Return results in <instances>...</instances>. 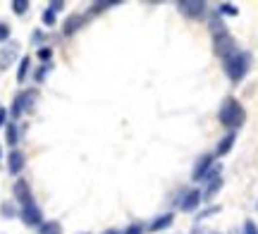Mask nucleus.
I'll use <instances>...</instances> for the list:
<instances>
[{
  "label": "nucleus",
  "mask_w": 258,
  "mask_h": 234,
  "mask_svg": "<svg viewBox=\"0 0 258 234\" xmlns=\"http://www.w3.org/2000/svg\"><path fill=\"white\" fill-rule=\"evenodd\" d=\"M22 220H24V225H29V227H41L43 225V215H41V208L36 203H29L22 208Z\"/></svg>",
  "instance_id": "obj_5"
},
{
  "label": "nucleus",
  "mask_w": 258,
  "mask_h": 234,
  "mask_svg": "<svg viewBox=\"0 0 258 234\" xmlns=\"http://www.w3.org/2000/svg\"><path fill=\"white\" fill-rule=\"evenodd\" d=\"M22 167H24V153L15 148V150L7 155V170H10V175H19Z\"/></svg>",
  "instance_id": "obj_10"
},
{
  "label": "nucleus",
  "mask_w": 258,
  "mask_h": 234,
  "mask_svg": "<svg viewBox=\"0 0 258 234\" xmlns=\"http://www.w3.org/2000/svg\"><path fill=\"white\" fill-rule=\"evenodd\" d=\"M43 24H46V27H53V24H55V12L46 10V12H43Z\"/></svg>",
  "instance_id": "obj_23"
},
{
  "label": "nucleus",
  "mask_w": 258,
  "mask_h": 234,
  "mask_svg": "<svg viewBox=\"0 0 258 234\" xmlns=\"http://www.w3.org/2000/svg\"><path fill=\"white\" fill-rule=\"evenodd\" d=\"M201 199H203V194H201L199 189H191V191H187L184 199L179 201V208H182L184 213H194L201 205Z\"/></svg>",
  "instance_id": "obj_8"
},
{
  "label": "nucleus",
  "mask_w": 258,
  "mask_h": 234,
  "mask_svg": "<svg viewBox=\"0 0 258 234\" xmlns=\"http://www.w3.org/2000/svg\"><path fill=\"white\" fill-rule=\"evenodd\" d=\"M62 7H65V2H60V0H55V2H51V5H48V10H51V12H57V10H62Z\"/></svg>",
  "instance_id": "obj_27"
},
{
  "label": "nucleus",
  "mask_w": 258,
  "mask_h": 234,
  "mask_svg": "<svg viewBox=\"0 0 258 234\" xmlns=\"http://www.w3.org/2000/svg\"><path fill=\"white\" fill-rule=\"evenodd\" d=\"M115 2H93V5H91V10H88V12H91V15H101V12H103V10H110V7H113Z\"/></svg>",
  "instance_id": "obj_19"
},
{
  "label": "nucleus",
  "mask_w": 258,
  "mask_h": 234,
  "mask_svg": "<svg viewBox=\"0 0 258 234\" xmlns=\"http://www.w3.org/2000/svg\"><path fill=\"white\" fill-rule=\"evenodd\" d=\"M15 199L22 203V208L29 203H34V199H31V189H29V184L24 179H17L15 182Z\"/></svg>",
  "instance_id": "obj_9"
},
{
  "label": "nucleus",
  "mask_w": 258,
  "mask_h": 234,
  "mask_svg": "<svg viewBox=\"0 0 258 234\" xmlns=\"http://www.w3.org/2000/svg\"><path fill=\"white\" fill-rule=\"evenodd\" d=\"M38 58L43 60V62H48V60L53 58V50H51V48H41V50H38Z\"/></svg>",
  "instance_id": "obj_25"
},
{
  "label": "nucleus",
  "mask_w": 258,
  "mask_h": 234,
  "mask_svg": "<svg viewBox=\"0 0 258 234\" xmlns=\"http://www.w3.org/2000/svg\"><path fill=\"white\" fill-rule=\"evenodd\" d=\"M213 48H215V53H218L220 58H227V55H232V53L237 50V48H234V38L229 36L227 31L213 36Z\"/></svg>",
  "instance_id": "obj_4"
},
{
  "label": "nucleus",
  "mask_w": 258,
  "mask_h": 234,
  "mask_svg": "<svg viewBox=\"0 0 258 234\" xmlns=\"http://www.w3.org/2000/svg\"><path fill=\"white\" fill-rule=\"evenodd\" d=\"M249 67H251V58H249V53H244V50H234L232 55L225 58V72H227L229 82H234V84L246 77Z\"/></svg>",
  "instance_id": "obj_2"
},
{
  "label": "nucleus",
  "mask_w": 258,
  "mask_h": 234,
  "mask_svg": "<svg viewBox=\"0 0 258 234\" xmlns=\"http://www.w3.org/2000/svg\"><path fill=\"white\" fill-rule=\"evenodd\" d=\"M15 55H17V46H7V48H2V50H0V69H7L10 62L15 60Z\"/></svg>",
  "instance_id": "obj_14"
},
{
  "label": "nucleus",
  "mask_w": 258,
  "mask_h": 234,
  "mask_svg": "<svg viewBox=\"0 0 258 234\" xmlns=\"http://www.w3.org/2000/svg\"><path fill=\"white\" fill-rule=\"evenodd\" d=\"M48 69H51V65H43V67H41V69H38V74H36V79H38V82H41V79H43V77H46V72H48Z\"/></svg>",
  "instance_id": "obj_28"
},
{
  "label": "nucleus",
  "mask_w": 258,
  "mask_h": 234,
  "mask_svg": "<svg viewBox=\"0 0 258 234\" xmlns=\"http://www.w3.org/2000/svg\"><path fill=\"white\" fill-rule=\"evenodd\" d=\"M82 24H84V17H82V15H72V17H67V19H65V24H62L65 36H72L74 31H79Z\"/></svg>",
  "instance_id": "obj_11"
},
{
  "label": "nucleus",
  "mask_w": 258,
  "mask_h": 234,
  "mask_svg": "<svg viewBox=\"0 0 258 234\" xmlns=\"http://www.w3.org/2000/svg\"><path fill=\"white\" fill-rule=\"evenodd\" d=\"M34 100H36V98H34V93H19V96L15 98V103H12V110H10V113H12V117L17 119V117L22 115L24 110H31Z\"/></svg>",
  "instance_id": "obj_7"
},
{
  "label": "nucleus",
  "mask_w": 258,
  "mask_h": 234,
  "mask_svg": "<svg viewBox=\"0 0 258 234\" xmlns=\"http://www.w3.org/2000/svg\"><path fill=\"white\" fill-rule=\"evenodd\" d=\"M103 234H122V232H117V230H108V232H103Z\"/></svg>",
  "instance_id": "obj_30"
},
{
  "label": "nucleus",
  "mask_w": 258,
  "mask_h": 234,
  "mask_svg": "<svg viewBox=\"0 0 258 234\" xmlns=\"http://www.w3.org/2000/svg\"><path fill=\"white\" fill-rule=\"evenodd\" d=\"M2 124H5V110L0 108V127H2Z\"/></svg>",
  "instance_id": "obj_29"
},
{
  "label": "nucleus",
  "mask_w": 258,
  "mask_h": 234,
  "mask_svg": "<svg viewBox=\"0 0 258 234\" xmlns=\"http://www.w3.org/2000/svg\"><path fill=\"white\" fill-rule=\"evenodd\" d=\"M7 38H10V27L0 22V41H7Z\"/></svg>",
  "instance_id": "obj_26"
},
{
  "label": "nucleus",
  "mask_w": 258,
  "mask_h": 234,
  "mask_svg": "<svg viewBox=\"0 0 258 234\" xmlns=\"http://www.w3.org/2000/svg\"><path fill=\"white\" fill-rule=\"evenodd\" d=\"M172 220H174V215L172 213H165V215H160V217H155L151 225H148V232H160V230H165V227H170Z\"/></svg>",
  "instance_id": "obj_12"
},
{
  "label": "nucleus",
  "mask_w": 258,
  "mask_h": 234,
  "mask_svg": "<svg viewBox=\"0 0 258 234\" xmlns=\"http://www.w3.org/2000/svg\"><path fill=\"white\" fill-rule=\"evenodd\" d=\"M234 141H237V134L229 132L225 139H220V144H218V148H215V155H225V153H229L232 146H234Z\"/></svg>",
  "instance_id": "obj_13"
},
{
  "label": "nucleus",
  "mask_w": 258,
  "mask_h": 234,
  "mask_svg": "<svg viewBox=\"0 0 258 234\" xmlns=\"http://www.w3.org/2000/svg\"><path fill=\"white\" fill-rule=\"evenodd\" d=\"M5 139H7V144H10V146H17L19 132H17V124H15V122H10V124H7V129H5Z\"/></svg>",
  "instance_id": "obj_16"
},
{
  "label": "nucleus",
  "mask_w": 258,
  "mask_h": 234,
  "mask_svg": "<svg viewBox=\"0 0 258 234\" xmlns=\"http://www.w3.org/2000/svg\"><path fill=\"white\" fill-rule=\"evenodd\" d=\"M244 234H258V227L251 222V220H246V222H244Z\"/></svg>",
  "instance_id": "obj_24"
},
{
  "label": "nucleus",
  "mask_w": 258,
  "mask_h": 234,
  "mask_svg": "<svg viewBox=\"0 0 258 234\" xmlns=\"http://www.w3.org/2000/svg\"><path fill=\"white\" fill-rule=\"evenodd\" d=\"M146 230H148V227H146V225H141V222H132V225H129V227H127L122 234H143Z\"/></svg>",
  "instance_id": "obj_20"
},
{
  "label": "nucleus",
  "mask_w": 258,
  "mask_h": 234,
  "mask_svg": "<svg viewBox=\"0 0 258 234\" xmlns=\"http://www.w3.org/2000/svg\"><path fill=\"white\" fill-rule=\"evenodd\" d=\"M177 10H179L184 17H189V19H201V17L206 15L208 5H206L203 0H179V2H177Z\"/></svg>",
  "instance_id": "obj_3"
},
{
  "label": "nucleus",
  "mask_w": 258,
  "mask_h": 234,
  "mask_svg": "<svg viewBox=\"0 0 258 234\" xmlns=\"http://www.w3.org/2000/svg\"><path fill=\"white\" fill-rule=\"evenodd\" d=\"M12 10H15L17 15H24L29 10V2L27 0H15V2H12Z\"/></svg>",
  "instance_id": "obj_22"
},
{
  "label": "nucleus",
  "mask_w": 258,
  "mask_h": 234,
  "mask_svg": "<svg viewBox=\"0 0 258 234\" xmlns=\"http://www.w3.org/2000/svg\"><path fill=\"white\" fill-rule=\"evenodd\" d=\"M0 155H2V153H0Z\"/></svg>",
  "instance_id": "obj_32"
},
{
  "label": "nucleus",
  "mask_w": 258,
  "mask_h": 234,
  "mask_svg": "<svg viewBox=\"0 0 258 234\" xmlns=\"http://www.w3.org/2000/svg\"><path fill=\"white\" fill-rule=\"evenodd\" d=\"M29 58H22V62H19V69H17V82H24L27 79V72H29Z\"/></svg>",
  "instance_id": "obj_18"
},
{
  "label": "nucleus",
  "mask_w": 258,
  "mask_h": 234,
  "mask_svg": "<svg viewBox=\"0 0 258 234\" xmlns=\"http://www.w3.org/2000/svg\"><path fill=\"white\" fill-rule=\"evenodd\" d=\"M210 170H213V155H210V153H206V155H201L199 160H196V167H194V172H191L194 182H201V179H206Z\"/></svg>",
  "instance_id": "obj_6"
},
{
  "label": "nucleus",
  "mask_w": 258,
  "mask_h": 234,
  "mask_svg": "<svg viewBox=\"0 0 258 234\" xmlns=\"http://www.w3.org/2000/svg\"><path fill=\"white\" fill-rule=\"evenodd\" d=\"M82 234H86V232H82Z\"/></svg>",
  "instance_id": "obj_31"
},
{
  "label": "nucleus",
  "mask_w": 258,
  "mask_h": 234,
  "mask_svg": "<svg viewBox=\"0 0 258 234\" xmlns=\"http://www.w3.org/2000/svg\"><path fill=\"white\" fill-rule=\"evenodd\" d=\"M38 232L41 234H62V227H60V222H43L41 227H38Z\"/></svg>",
  "instance_id": "obj_17"
},
{
  "label": "nucleus",
  "mask_w": 258,
  "mask_h": 234,
  "mask_svg": "<svg viewBox=\"0 0 258 234\" xmlns=\"http://www.w3.org/2000/svg\"><path fill=\"white\" fill-rule=\"evenodd\" d=\"M220 184H223V179H220V177L208 179V186H206V191H203V199H213V194H218V191H220Z\"/></svg>",
  "instance_id": "obj_15"
},
{
  "label": "nucleus",
  "mask_w": 258,
  "mask_h": 234,
  "mask_svg": "<svg viewBox=\"0 0 258 234\" xmlns=\"http://www.w3.org/2000/svg\"><path fill=\"white\" fill-rule=\"evenodd\" d=\"M218 15H229V17H234V15H239V10H237V5H220L218 7Z\"/></svg>",
  "instance_id": "obj_21"
},
{
  "label": "nucleus",
  "mask_w": 258,
  "mask_h": 234,
  "mask_svg": "<svg viewBox=\"0 0 258 234\" xmlns=\"http://www.w3.org/2000/svg\"><path fill=\"white\" fill-rule=\"evenodd\" d=\"M218 119H220V124L223 127H227V129H239L241 124H244V119H246V113H244V105L237 100V98H225L223 100V105H220V113H218Z\"/></svg>",
  "instance_id": "obj_1"
}]
</instances>
